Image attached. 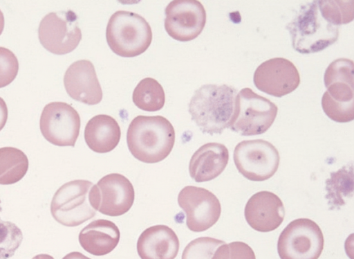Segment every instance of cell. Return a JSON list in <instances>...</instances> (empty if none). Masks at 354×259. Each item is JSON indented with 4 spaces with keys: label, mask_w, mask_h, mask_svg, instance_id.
I'll return each mask as SVG.
<instances>
[{
    "label": "cell",
    "mask_w": 354,
    "mask_h": 259,
    "mask_svg": "<svg viewBox=\"0 0 354 259\" xmlns=\"http://www.w3.org/2000/svg\"><path fill=\"white\" fill-rule=\"evenodd\" d=\"M320 227L308 218L290 222L279 235L277 251L281 259H318L324 249Z\"/></svg>",
    "instance_id": "cell-7"
},
{
    "label": "cell",
    "mask_w": 354,
    "mask_h": 259,
    "mask_svg": "<svg viewBox=\"0 0 354 259\" xmlns=\"http://www.w3.org/2000/svg\"><path fill=\"white\" fill-rule=\"evenodd\" d=\"M165 28L173 39L189 42L196 38L206 23V12L196 0L171 1L165 8Z\"/></svg>",
    "instance_id": "cell-13"
},
{
    "label": "cell",
    "mask_w": 354,
    "mask_h": 259,
    "mask_svg": "<svg viewBox=\"0 0 354 259\" xmlns=\"http://www.w3.org/2000/svg\"><path fill=\"white\" fill-rule=\"evenodd\" d=\"M133 102L137 107L147 111L161 109L165 102V94L162 85L154 78L141 80L133 90Z\"/></svg>",
    "instance_id": "cell-23"
},
{
    "label": "cell",
    "mask_w": 354,
    "mask_h": 259,
    "mask_svg": "<svg viewBox=\"0 0 354 259\" xmlns=\"http://www.w3.org/2000/svg\"><path fill=\"white\" fill-rule=\"evenodd\" d=\"M353 1H317L322 16L333 25L339 26L353 20Z\"/></svg>",
    "instance_id": "cell-24"
},
{
    "label": "cell",
    "mask_w": 354,
    "mask_h": 259,
    "mask_svg": "<svg viewBox=\"0 0 354 259\" xmlns=\"http://www.w3.org/2000/svg\"><path fill=\"white\" fill-rule=\"evenodd\" d=\"M253 81L259 90L281 98L297 88L300 75L291 61L283 57H274L262 62L256 69Z\"/></svg>",
    "instance_id": "cell-14"
},
{
    "label": "cell",
    "mask_w": 354,
    "mask_h": 259,
    "mask_svg": "<svg viewBox=\"0 0 354 259\" xmlns=\"http://www.w3.org/2000/svg\"><path fill=\"white\" fill-rule=\"evenodd\" d=\"M225 243L223 240L210 237L198 238L185 247L181 259H212L216 250Z\"/></svg>",
    "instance_id": "cell-26"
},
{
    "label": "cell",
    "mask_w": 354,
    "mask_h": 259,
    "mask_svg": "<svg viewBox=\"0 0 354 259\" xmlns=\"http://www.w3.org/2000/svg\"><path fill=\"white\" fill-rule=\"evenodd\" d=\"M178 203L186 214V225L194 232H202L218 220L221 206L217 197L201 187L187 186L178 193Z\"/></svg>",
    "instance_id": "cell-12"
},
{
    "label": "cell",
    "mask_w": 354,
    "mask_h": 259,
    "mask_svg": "<svg viewBox=\"0 0 354 259\" xmlns=\"http://www.w3.org/2000/svg\"><path fill=\"white\" fill-rule=\"evenodd\" d=\"M237 91L227 84H207L196 89L188 105L192 120L204 134L229 128Z\"/></svg>",
    "instance_id": "cell-2"
},
{
    "label": "cell",
    "mask_w": 354,
    "mask_h": 259,
    "mask_svg": "<svg viewBox=\"0 0 354 259\" xmlns=\"http://www.w3.org/2000/svg\"><path fill=\"white\" fill-rule=\"evenodd\" d=\"M134 199L132 184L119 173L104 176L89 192V201L93 208L111 217L120 216L128 212Z\"/></svg>",
    "instance_id": "cell-10"
},
{
    "label": "cell",
    "mask_w": 354,
    "mask_h": 259,
    "mask_svg": "<svg viewBox=\"0 0 354 259\" xmlns=\"http://www.w3.org/2000/svg\"><path fill=\"white\" fill-rule=\"evenodd\" d=\"M233 158L238 171L253 181H263L272 177L280 161L277 149L263 139L241 141L234 148Z\"/></svg>",
    "instance_id": "cell-8"
},
{
    "label": "cell",
    "mask_w": 354,
    "mask_h": 259,
    "mask_svg": "<svg viewBox=\"0 0 354 259\" xmlns=\"http://www.w3.org/2000/svg\"><path fill=\"white\" fill-rule=\"evenodd\" d=\"M120 238V230L113 222L98 219L83 228L78 238L86 251L100 256L111 252L119 243Z\"/></svg>",
    "instance_id": "cell-19"
},
{
    "label": "cell",
    "mask_w": 354,
    "mask_h": 259,
    "mask_svg": "<svg viewBox=\"0 0 354 259\" xmlns=\"http://www.w3.org/2000/svg\"><path fill=\"white\" fill-rule=\"evenodd\" d=\"M326 198L330 210L339 209L353 194V165L348 163L330 172L326 180Z\"/></svg>",
    "instance_id": "cell-21"
},
{
    "label": "cell",
    "mask_w": 354,
    "mask_h": 259,
    "mask_svg": "<svg viewBox=\"0 0 354 259\" xmlns=\"http://www.w3.org/2000/svg\"><path fill=\"white\" fill-rule=\"evenodd\" d=\"M277 111V106L269 99L243 88L236 94L229 128L241 136L263 134L273 124Z\"/></svg>",
    "instance_id": "cell-5"
},
{
    "label": "cell",
    "mask_w": 354,
    "mask_h": 259,
    "mask_svg": "<svg viewBox=\"0 0 354 259\" xmlns=\"http://www.w3.org/2000/svg\"><path fill=\"white\" fill-rule=\"evenodd\" d=\"M4 24H5L4 16H3L2 11L0 10V35H1V33L3 30Z\"/></svg>",
    "instance_id": "cell-32"
},
{
    "label": "cell",
    "mask_w": 354,
    "mask_h": 259,
    "mask_svg": "<svg viewBox=\"0 0 354 259\" xmlns=\"http://www.w3.org/2000/svg\"><path fill=\"white\" fill-rule=\"evenodd\" d=\"M212 259H256L252 249L246 243L235 241L221 245Z\"/></svg>",
    "instance_id": "cell-27"
},
{
    "label": "cell",
    "mask_w": 354,
    "mask_h": 259,
    "mask_svg": "<svg viewBox=\"0 0 354 259\" xmlns=\"http://www.w3.org/2000/svg\"><path fill=\"white\" fill-rule=\"evenodd\" d=\"M80 116L71 105L52 102L42 110L39 127L44 139L57 146H75L80 130Z\"/></svg>",
    "instance_id": "cell-11"
},
{
    "label": "cell",
    "mask_w": 354,
    "mask_h": 259,
    "mask_svg": "<svg viewBox=\"0 0 354 259\" xmlns=\"http://www.w3.org/2000/svg\"><path fill=\"white\" fill-rule=\"evenodd\" d=\"M19 71V62L12 51L0 46V88L10 84Z\"/></svg>",
    "instance_id": "cell-28"
},
{
    "label": "cell",
    "mask_w": 354,
    "mask_h": 259,
    "mask_svg": "<svg viewBox=\"0 0 354 259\" xmlns=\"http://www.w3.org/2000/svg\"><path fill=\"white\" fill-rule=\"evenodd\" d=\"M121 130L113 117L99 114L91 118L84 129V139L88 147L97 153L112 151L120 142Z\"/></svg>",
    "instance_id": "cell-20"
},
{
    "label": "cell",
    "mask_w": 354,
    "mask_h": 259,
    "mask_svg": "<svg viewBox=\"0 0 354 259\" xmlns=\"http://www.w3.org/2000/svg\"><path fill=\"white\" fill-rule=\"evenodd\" d=\"M22 240V232L15 224L0 218V259L12 257Z\"/></svg>",
    "instance_id": "cell-25"
},
{
    "label": "cell",
    "mask_w": 354,
    "mask_h": 259,
    "mask_svg": "<svg viewBox=\"0 0 354 259\" xmlns=\"http://www.w3.org/2000/svg\"><path fill=\"white\" fill-rule=\"evenodd\" d=\"M286 28L293 48L302 54L317 53L338 39L339 26L327 21L321 15L317 1L302 5Z\"/></svg>",
    "instance_id": "cell-3"
},
{
    "label": "cell",
    "mask_w": 354,
    "mask_h": 259,
    "mask_svg": "<svg viewBox=\"0 0 354 259\" xmlns=\"http://www.w3.org/2000/svg\"><path fill=\"white\" fill-rule=\"evenodd\" d=\"M106 38L111 50L116 55L132 57L143 53L152 41L149 23L141 15L118 10L110 17Z\"/></svg>",
    "instance_id": "cell-4"
},
{
    "label": "cell",
    "mask_w": 354,
    "mask_h": 259,
    "mask_svg": "<svg viewBox=\"0 0 354 259\" xmlns=\"http://www.w3.org/2000/svg\"><path fill=\"white\" fill-rule=\"evenodd\" d=\"M8 107L5 100L0 97V131L4 127L8 119Z\"/></svg>",
    "instance_id": "cell-29"
},
{
    "label": "cell",
    "mask_w": 354,
    "mask_h": 259,
    "mask_svg": "<svg viewBox=\"0 0 354 259\" xmlns=\"http://www.w3.org/2000/svg\"><path fill=\"white\" fill-rule=\"evenodd\" d=\"M28 159L21 150L13 147L0 148V184L10 185L20 181L28 169Z\"/></svg>",
    "instance_id": "cell-22"
},
{
    "label": "cell",
    "mask_w": 354,
    "mask_h": 259,
    "mask_svg": "<svg viewBox=\"0 0 354 259\" xmlns=\"http://www.w3.org/2000/svg\"><path fill=\"white\" fill-rule=\"evenodd\" d=\"M93 186L90 181L76 179L60 186L50 204L53 217L58 223L69 227L79 226L93 218L96 213L89 201V192Z\"/></svg>",
    "instance_id": "cell-6"
},
{
    "label": "cell",
    "mask_w": 354,
    "mask_h": 259,
    "mask_svg": "<svg viewBox=\"0 0 354 259\" xmlns=\"http://www.w3.org/2000/svg\"><path fill=\"white\" fill-rule=\"evenodd\" d=\"M179 240L170 227L158 224L146 229L137 242L141 259H174L179 250Z\"/></svg>",
    "instance_id": "cell-17"
},
{
    "label": "cell",
    "mask_w": 354,
    "mask_h": 259,
    "mask_svg": "<svg viewBox=\"0 0 354 259\" xmlns=\"http://www.w3.org/2000/svg\"><path fill=\"white\" fill-rule=\"evenodd\" d=\"M127 143L131 154L138 161L155 163L164 160L175 143V130L162 116H138L129 125Z\"/></svg>",
    "instance_id": "cell-1"
},
{
    "label": "cell",
    "mask_w": 354,
    "mask_h": 259,
    "mask_svg": "<svg viewBox=\"0 0 354 259\" xmlns=\"http://www.w3.org/2000/svg\"><path fill=\"white\" fill-rule=\"evenodd\" d=\"M229 151L218 143H207L201 146L192 156L189 172L196 182L211 181L218 177L226 168Z\"/></svg>",
    "instance_id": "cell-18"
},
{
    "label": "cell",
    "mask_w": 354,
    "mask_h": 259,
    "mask_svg": "<svg viewBox=\"0 0 354 259\" xmlns=\"http://www.w3.org/2000/svg\"><path fill=\"white\" fill-rule=\"evenodd\" d=\"M1 199H0V212H1V211H2V208L1 206Z\"/></svg>",
    "instance_id": "cell-33"
},
{
    "label": "cell",
    "mask_w": 354,
    "mask_h": 259,
    "mask_svg": "<svg viewBox=\"0 0 354 259\" xmlns=\"http://www.w3.org/2000/svg\"><path fill=\"white\" fill-rule=\"evenodd\" d=\"M64 84L68 96L88 105L98 104L102 90L93 63L80 60L72 63L65 72Z\"/></svg>",
    "instance_id": "cell-16"
},
{
    "label": "cell",
    "mask_w": 354,
    "mask_h": 259,
    "mask_svg": "<svg viewBox=\"0 0 354 259\" xmlns=\"http://www.w3.org/2000/svg\"><path fill=\"white\" fill-rule=\"evenodd\" d=\"M244 215L248 224L255 231L270 232L277 229L283 222L285 208L276 194L262 190L248 199Z\"/></svg>",
    "instance_id": "cell-15"
},
{
    "label": "cell",
    "mask_w": 354,
    "mask_h": 259,
    "mask_svg": "<svg viewBox=\"0 0 354 259\" xmlns=\"http://www.w3.org/2000/svg\"><path fill=\"white\" fill-rule=\"evenodd\" d=\"M32 259H55V258L48 254L41 253V254L36 255Z\"/></svg>",
    "instance_id": "cell-31"
},
{
    "label": "cell",
    "mask_w": 354,
    "mask_h": 259,
    "mask_svg": "<svg viewBox=\"0 0 354 259\" xmlns=\"http://www.w3.org/2000/svg\"><path fill=\"white\" fill-rule=\"evenodd\" d=\"M38 36L44 48L53 54L72 52L82 39L77 15L71 10L48 13L39 23Z\"/></svg>",
    "instance_id": "cell-9"
},
{
    "label": "cell",
    "mask_w": 354,
    "mask_h": 259,
    "mask_svg": "<svg viewBox=\"0 0 354 259\" xmlns=\"http://www.w3.org/2000/svg\"><path fill=\"white\" fill-rule=\"evenodd\" d=\"M62 259H91L78 251H73L66 254Z\"/></svg>",
    "instance_id": "cell-30"
}]
</instances>
